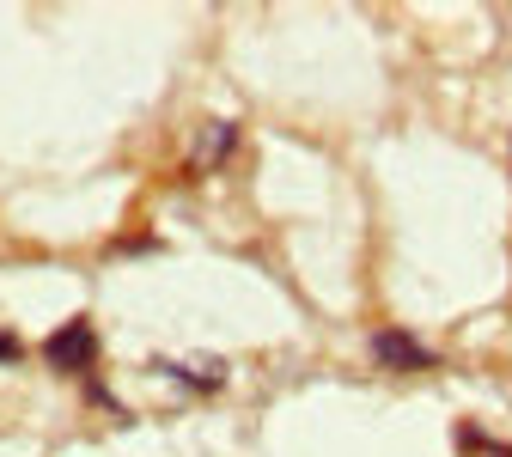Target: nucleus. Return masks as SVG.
Here are the masks:
<instances>
[{
  "instance_id": "1",
  "label": "nucleus",
  "mask_w": 512,
  "mask_h": 457,
  "mask_svg": "<svg viewBox=\"0 0 512 457\" xmlns=\"http://www.w3.org/2000/svg\"><path fill=\"white\" fill-rule=\"evenodd\" d=\"M43 360L61 378H86L92 384V366H98V330H92V317H68V323H61V330L43 342Z\"/></svg>"
},
{
  "instance_id": "2",
  "label": "nucleus",
  "mask_w": 512,
  "mask_h": 457,
  "mask_svg": "<svg viewBox=\"0 0 512 457\" xmlns=\"http://www.w3.org/2000/svg\"><path fill=\"white\" fill-rule=\"evenodd\" d=\"M366 360L384 366V372H433V366H439V354H433L415 330H403V323H384V330H372V336H366Z\"/></svg>"
},
{
  "instance_id": "3",
  "label": "nucleus",
  "mask_w": 512,
  "mask_h": 457,
  "mask_svg": "<svg viewBox=\"0 0 512 457\" xmlns=\"http://www.w3.org/2000/svg\"><path fill=\"white\" fill-rule=\"evenodd\" d=\"M153 372L171 378V384H183V390H202V397L226 390V360H165V354H159Z\"/></svg>"
},
{
  "instance_id": "4",
  "label": "nucleus",
  "mask_w": 512,
  "mask_h": 457,
  "mask_svg": "<svg viewBox=\"0 0 512 457\" xmlns=\"http://www.w3.org/2000/svg\"><path fill=\"white\" fill-rule=\"evenodd\" d=\"M232 153H238V122H214L208 135H202V147H196V165L202 171H220Z\"/></svg>"
},
{
  "instance_id": "5",
  "label": "nucleus",
  "mask_w": 512,
  "mask_h": 457,
  "mask_svg": "<svg viewBox=\"0 0 512 457\" xmlns=\"http://www.w3.org/2000/svg\"><path fill=\"white\" fill-rule=\"evenodd\" d=\"M458 451H488V457H512V445H500V439H488V433H476V427H458Z\"/></svg>"
},
{
  "instance_id": "6",
  "label": "nucleus",
  "mask_w": 512,
  "mask_h": 457,
  "mask_svg": "<svg viewBox=\"0 0 512 457\" xmlns=\"http://www.w3.org/2000/svg\"><path fill=\"white\" fill-rule=\"evenodd\" d=\"M19 354H25V342H19V336H13V330H0V366H13V360H19Z\"/></svg>"
}]
</instances>
